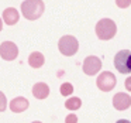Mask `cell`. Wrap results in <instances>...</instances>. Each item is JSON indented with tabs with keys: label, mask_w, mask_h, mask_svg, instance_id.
<instances>
[{
	"label": "cell",
	"mask_w": 131,
	"mask_h": 123,
	"mask_svg": "<svg viewBox=\"0 0 131 123\" xmlns=\"http://www.w3.org/2000/svg\"><path fill=\"white\" fill-rule=\"evenodd\" d=\"M45 6L42 0H26L21 3V13L27 20H37L42 16Z\"/></svg>",
	"instance_id": "1"
},
{
	"label": "cell",
	"mask_w": 131,
	"mask_h": 123,
	"mask_svg": "<svg viewBox=\"0 0 131 123\" xmlns=\"http://www.w3.org/2000/svg\"><path fill=\"white\" fill-rule=\"evenodd\" d=\"M117 33V26L110 18H102L96 24V35L103 41L111 40Z\"/></svg>",
	"instance_id": "2"
},
{
	"label": "cell",
	"mask_w": 131,
	"mask_h": 123,
	"mask_svg": "<svg viewBox=\"0 0 131 123\" xmlns=\"http://www.w3.org/2000/svg\"><path fill=\"white\" fill-rule=\"evenodd\" d=\"M58 48H59V52L62 55L72 57L79 50V43H78L76 37H73V35H63V37H61L59 43H58Z\"/></svg>",
	"instance_id": "3"
},
{
	"label": "cell",
	"mask_w": 131,
	"mask_h": 123,
	"mask_svg": "<svg viewBox=\"0 0 131 123\" xmlns=\"http://www.w3.org/2000/svg\"><path fill=\"white\" fill-rule=\"evenodd\" d=\"M114 67L120 74H131V51L121 50L114 57Z\"/></svg>",
	"instance_id": "4"
},
{
	"label": "cell",
	"mask_w": 131,
	"mask_h": 123,
	"mask_svg": "<svg viewBox=\"0 0 131 123\" xmlns=\"http://www.w3.org/2000/svg\"><path fill=\"white\" fill-rule=\"evenodd\" d=\"M116 83H117L116 77H114L111 72H107V71L102 72V74L97 77V79H96V85H97V88H99L102 92L113 91V88L116 86Z\"/></svg>",
	"instance_id": "5"
},
{
	"label": "cell",
	"mask_w": 131,
	"mask_h": 123,
	"mask_svg": "<svg viewBox=\"0 0 131 123\" xmlns=\"http://www.w3.org/2000/svg\"><path fill=\"white\" fill-rule=\"evenodd\" d=\"M102 69V60L96 55H89L83 61V72L89 77H93Z\"/></svg>",
	"instance_id": "6"
},
{
	"label": "cell",
	"mask_w": 131,
	"mask_h": 123,
	"mask_svg": "<svg viewBox=\"0 0 131 123\" xmlns=\"http://www.w3.org/2000/svg\"><path fill=\"white\" fill-rule=\"evenodd\" d=\"M18 55V48L12 41H4L0 44V57L6 61H13Z\"/></svg>",
	"instance_id": "7"
},
{
	"label": "cell",
	"mask_w": 131,
	"mask_h": 123,
	"mask_svg": "<svg viewBox=\"0 0 131 123\" xmlns=\"http://www.w3.org/2000/svg\"><path fill=\"white\" fill-rule=\"evenodd\" d=\"M113 106L117 110H125L131 106V96L128 93L118 92L113 96Z\"/></svg>",
	"instance_id": "8"
},
{
	"label": "cell",
	"mask_w": 131,
	"mask_h": 123,
	"mask_svg": "<svg viewBox=\"0 0 131 123\" xmlns=\"http://www.w3.org/2000/svg\"><path fill=\"white\" fill-rule=\"evenodd\" d=\"M28 100L26 99V98L23 96H18V98H14V99L10 102V109H12V112H14V113H21V112L27 110L28 109Z\"/></svg>",
	"instance_id": "9"
},
{
	"label": "cell",
	"mask_w": 131,
	"mask_h": 123,
	"mask_svg": "<svg viewBox=\"0 0 131 123\" xmlns=\"http://www.w3.org/2000/svg\"><path fill=\"white\" fill-rule=\"evenodd\" d=\"M18 18H20V14H18V12L14 7H9V9H6L3 12V21L7 26H14V24H17Z\"/></svg>",
	"instance_id": "10"
},
{
	"label": "cell",
	"mask_w": 131,
	"mask_h": 123,
	"mask_svg": "<svg viewBox=\"0 0 131 123\" xmlns=\"http://www.w3.org/2000/svg\"><path fill=\"white\" fill-rule=\"evenodd\" d=\"M32 95L37 99H45L49 95V86L45 82H37L32 86Z\"/></svg>",
	"instance_id": "11"
},
{
	"label": "cell",
	"mask_w": 131,
	"mask_h": 123,
	"mask_svg": "<svg viewBox=\"0 0 131 123\" xmlns=\"http://www.w3.org/2000/svg\"><path fill=\"white\" fill-rule=\"evenodd\" d=\"M44 61H45L44 55L41 54V52H38V51L31 52L30 57H28V64H30L31 68H41V67L44 65Z\"/></svg>",
	"instance_id": "12"
},
{
	"label": "cell",
	"mask_w": 131,
	"mask_h": 123,
	"mask_svg": "<svg viewBox=\"0 0 131 123\" xmlns=\"http://www.w3.org/2000/svg\"><path fill=\"white\" fill-rule=\"evenodd\" d=\"M65 106H66V109H69V110H76V109H79L80 106H82V100H80L79 98H76V96L69 98V99L65 102Z\"/></svg>",
	"instance_id": "13"
},
{
	"label": "cell",
	"mask_w": 131,
	"mask_h": 123,
	"mask_svg": "<svg viewBox=\"0 0 131 123\" xmlns=\"http://www.w3.org/2000/svg\"><path fill=\"white\" fill-rule=\"evenodd\" d=\"M73 93V86L71 85L69 82H65L61 85V95H63V96H69V95Z\"/></svg>",
	"instance_id": "14"
},
{
	"label": "cell",
	"mask_w": 131,
	"mask_h": 123,
	"mask_svg": "<svg viewBox=\"0 0 131 123\" xmlns=\"http://www.w3.org/2000/svg\"><path fill=\"white\" fill-rule=\"evenodd\" d=\"M7 108V99H6V95L0 91V112H4Z\"/></svg>",
	"instance_id": "15"
},
{
	"label": "cell",
	"mask_w": 131,
	"mask_h": 123,
	"mask_svg": "<svg viewBox=\"0 0 131 123\" xmlns=\"http://www.w3.org/2000/svg\"><path fill=\"white\" fill-rule=\"evenodd\" d=\"M116 4L120 9H127V7H130L131 0H116Z\"/></svg>",
	"instance_id": "16"
},
{
	"label": "cell",
	"mask_w": 131,
	"mask_h": 123,
	"mask_svg": "<svg viewBox=\"0 0 131 123\" xmlns=\"http://www.w3.org/2000/svg\"><path fill=\"white\" fill-rule=\"evenodd\" d=\"M65 123H78V116L73 113L68 115V116L65 117Z\"/></svg>",
	"instance_id": "17"
},
{
	"label": "cell",
	"mask_w": 131,
	"mask_h": 123,
	"mask_svg": "<svg viewBox=\"0 0 131 123\" xmlns=\"http://www.w3.org/2000/svg\"><path fill=\"white\" fill-rule=\"evenodd\" d=\"M125 89H127L128 92H131V77H128L127 79H125Z\"/></svg>",
	"instance_id": "18"
},
{
	"label": "cell",
	"mask_w": 131,
	"mask_h": 123,
	"mask_svg": "<svg viewBox=\"0 0 131 123\" xmlns=\"http://www.w3.org/2000/svg\"><path fill=\"white\" fill-rule=\"evenodd\" d=\"M116 123H131L130 120H127V119H120V120H117Z\"/></svg>",
	"instance_id": "19"
},
{
	"label": "cell",
	"mask_w": 131,
	"mask_h": 123,
	"mask_svg": "<svg viewBox=\"0 0 131 123\" xmlns=\"http://www.w3.org/2000/svg\"><path fill=\"white\" fill-rule=\"evenodd\" d=\"M2 29H3V21H2V18H0V31H2Z\"/></svg>",
	"instance_id": "20"
},
{
	"label": "cell",
	"mask_w": 131,
	"mask_h": 123,
	"mask_svg": "<svg viewBox=\"0 0 131 123\" xmlns=\"http://www.w3.org/2000/svg\"><path fill=\"white\" fill-rule=\"evenodd\" d=\"M32 123H41V122H32Z\"/></svg>",
	"instance_id": "21"
}]
</instances>
